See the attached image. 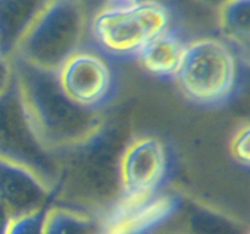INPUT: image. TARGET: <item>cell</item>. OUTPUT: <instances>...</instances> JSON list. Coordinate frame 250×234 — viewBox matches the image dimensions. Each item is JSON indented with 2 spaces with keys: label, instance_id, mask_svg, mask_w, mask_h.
I'll return each instance as SVG.
<instances>
[{
  "label": "cell",
  "instance_id": "obj_15",
  "mask_svg": "<svg viewBox=\"0 0 250 234\" xmlns=\"http://www.w3.org/2000/svg\"><path fill=\"white\" fill-rule=\"evenodd\" d=\"M103 233V221L98 217L58 204H50L46 207L43 234Z\"/></svg>",
  "mask_w": 250,
  "mask_h": 234
},
{
  "label": "cell",
  "instance_id": "obj_8",
  "mask_svg": "<svg viewBox=\"0 0 250 234\" xmlns=\"http://www.w3.org/2000/svg\"><path fill=\"white\" fill-rule=\"evenodd\" d=\"M63 93L78 106L100 111L115 92L114 71L102 54L81 49L58 71Z\"/></svg>",
  "mask_w": 250,
  "mask_h": 234
},
{
  "label": "cell",
  "instance_id": "obj_13",
  "mask_svg": "<svg viewBox=\"0 0 250 234\" xmlns=\"http://www.w3.org/2000/svg\"><path fill=\"white\" fill-rule=\"evenodd\" d=\"M180 214L181 227L188 234H248L243 223L209 205L183 201Z\"/></svg>",
  "mask_w": 250,
  "mask_h": 234
},
{
  "label": "cell",
  "instance_id": "obj_12",
  "mask_svg": "<svg viewBox=\"0 0 250 234\" xmlns=\"http://www.w3.org/2000/svg\"><path fill=\"white\" fill-rule=\"evenodd\" d=\"M187 45L188 43L181 34L172 27H168L146 44L137 58L142 67L150 75L161 78H175Z\"/></svg>",
  "mask_w": 250,
  "mask_h": 234
},
{
  "label": "cell",
  "instance_id": "obj_18",
  "mask_svg": "<svg viewBox=\"0 0 250 234\" xmlns=\"http://www.w3.org/2000/svg\"><path fill=\"white\" fill-rule=\"evenodd\" d=\"M14 77L15 73L11 60L0 55V94L9 88Z\"/></svg>",
  "mask_w": 250,
  "mask_h": 234
},
{
  "label": "cell",
  "instance_id": "obj_3",
  "mask_svg": "<svg viewBox=\"0 0 250 234\" xmlns=\"http://www.w3.org/2000/svg\"><path fill=\"white\" fill-rule=\"evenodd\" d=\"M242 58L225 40L202 38L188 43L175 79L187 99L202 106H220L236 94Z\"/></svg>",
  "mask_w": 250,
  "mask_h": 234
},
{
  "label": "cell",
  "instance_id": "obj_7",
  "mask_svg": "<svg viewBox=\"0 0 250 234\" xmlns=\"http://www.w3.org/2000/svg\"><path fill=\"white\" fill-rule=\"evenodd\" d=\"M170 170V151L161 139L153 136L132 139L120 155V200L141 204L151 199L164 190Z\"/></svg>",
  "mask_w": 250,
  "mask_h": 234
},
{
  "label": "cell",
  "instance_id": "obj_1",
  "mask_svg": "<svg viewBox=\"0 0 250 234\" xmlns=\"http://www.w3.org/2000/svg\"><path fill=\"white\" fill-rule=\"evenodd\" d=\"M29 119L46 149L60 155L105 127L100 111L83 109L63 93L56 71L10 58Z\"/></svg>",
  "mask_w": 250,
  "mask_h": 234
},
{
  "label": "cell",
  "instance_id": "obj_4",
  "mask_svg": "<svg viewBox=\"0 0 250 234\" xmlns=\"http://www.w3.org/2000/svg\"><path fill=\"white\" fill-rule=\"evenodd\" d=\"M85 29L87 9L81 0H51L12 56L36 67L58 72L82 49Z\"/></svg>",
  "mask_w": 250,
  "mask_h": 234
},
{
  "label": "cell",
  "instance_id": "obj_5",
  "mask_svg": "<svg viewBox=\"0 0 250 234\" xmlns=\"http://www.w3.org/2000/svg\"><path fill=\"white\" fill-rule=\"evenodd\" d=\"M171 27V11L158 0L102 7L90 20V34L103 54L111 58H137L158 34Z\"/></svg>",
  "mask_w": 250,
  "mask_h": 234
},
{
  "label": "cell",
  "instance_id": "obj_20",
  "mask_svg": "<svg viewBox=\"0 0 250 234\" xmlns=\"http://www.w3.org/2000/svg\"><path fill=\"white\" fill-rule=\"evenodd\" d=\"M172 224L173 222H171L168 226H166L165 228L161 229L158 234H188L181 226L176 227V226H172Z\"/></svg>",
  "mask_w": 250,
  "mask_h": 234
},
{
  "label": "cell",
  "instance_id": "obj_10",
  "mask_svg": "<svg viewBox=\"0 0 250 234\" xmlns=\"http://www.w3.org/2000/svg\"><path fill=\"white\" fill-rule=\"evenodd\" d=\"M53 190L28 168L0 158V201L12 218L46 209Z\"/></svg>",
  "mask_w": 250,
  "mask_h": 234
},
{
  "label": "cell",
  "instance_id": "obj_21",
  "mask_svg": "<svg viewBox=\"0 0 250 234\" xmlns=\"http://www.w3.org/2000/svg\"><path fill=\"white\" fill-rule=\"evenodd\" d=\"M197 1H199L200 4L207 5V6L210 7H217L222 1H225V0H197Z\"/></svg>",
  "mask_w": 250,
  "mask_h": 234
},
{
  "label": "cell",
  "instance_id": "obj_14",
  "mask_svg": "<svg viewBox=\"0 0 250 234\" xmlns=\"http://www.w3.org/2000/svg\"><path fill=\"white\" fill-rule=\"evenodd\" d=\"M217 9V23L226 43L248 61L250 43V0H225Z\"/></svg>",
  "mask_w": 250,
  "mask_h": 234
},
{
  "label": "cell",
  "instance_id": "obj_11",
  "mask_svg": "<svg viewBox=\"0 0 250 234\" xmlns=\"http://www.w3.org/2000/svg\"><path fill=\"white\" fill-rule=\"evenodd\" d=\"M51 0H0V55L10 58Z\"/></svg>",
  "mask_w": 250,
  "mask_h": 234
},
{
  "label": "cell",
  "instance_id": "obj_17",
  "mask_svg": "<svg viewBox=\"0 0 250 234\" xmlns=\"http://www.w3.org/2000/svg\"><path fill=\"white\" fill-rule=\"evenodd\" d=\"M249 139H250V128L249 123H244L237 129L233 134L229 145L231 155L233 160L242 167L248 168L250 163V149H249Z\"/></svg>",
  "mask_w": 250,
  "mask_h": 234
},
{
  "label": "cell",
  "instance_id": "obj_19",
  "mask_svg": "<svg viewBox=\"0 0 250 234\" xmlns=\"http://www.w3.org/2000/svg\"><path fill=\"white\" fill-rule=\"evenodd\" d=\"M11 221L12 216L10 214L9 210H7L6 207H5V205L0 201V234H6Z\"/></svg>",
  "mask_w": 250,
  "mask_h": 234
},
{
  "label": "cell",
  "instance_id": "obj_16",
  "mask_svg": "<svg viewBox=\"0 0 250 234\" xmlns=\"http://www.w3.org/2000/svg\"><path fill=\"white\" fill-rule=\"evenodd\" d=\"M46 209L12 218L6 234H43Z\"/></svg>",
  "mask_w": 250,
  "mask_h": 234
},
{
  "label": "cell",
  "instance_id": "obj_9",
  "mask_svg": "<svg viewBox=\"0 0 250 234\" xmlns=\"http://www.w3.org/2000/svg\"><path fill=\"white\" fill-rule=\"evenodd\" d=\"M183 201L181 194L165 190L141 204L119 200L102 219L103 234H158L177 218Z\"/></svg>",
  "mask_w": 250,
  "mask_h": 234
},
{
  "label": "cell",
  "instance_id": "obj_6",
  "mask_svg": "<svg viewBox=\"0 0 250 234\" xmlns=\"http://www.w3.org/2000/svg\"><path fill=\"white\" fill-rule=\"evenodd\" d=\"M0 158L28 168L51 190L59 173V157L42 143L24 107L16 77L0 94Z\"/></svg>",
  "mask_w": 250,
  "mask_h": 234
},
{
  "label": "cell",
  "instance_id": "obj_2",
  "mask_svg": "<svg viewBox=\"0 0 250 234\" xmlns=\"http://www.w3.org/2000/svg\"><path fill=\"white\" fill-rule=\"evenodd\" d=\"M122 148L114 131L104 127L84 143L58 155L59 173L51 204L104 218L121 196Z\"/></svg>",
  "mask_w": 250,
  "mask_h": 234
}]
</instances>
